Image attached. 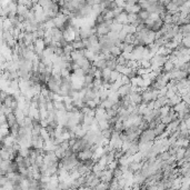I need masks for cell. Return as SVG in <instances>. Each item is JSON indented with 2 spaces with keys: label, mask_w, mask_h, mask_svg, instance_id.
<instances>
[{
  "label": "cell",
  "mask_w": 190,
  "mask_h": 190,
  "mask_svg": "<svg viewBox=\"0 0 190 190\" xmlns=\"http://www.w3.org/2000/svg\"><path fill=\"white\" fill-rule=\"evenodd\" d=\"M154 140H156V136L154 134V130L147 129L144 131H141L139 139H138V144H146V142H150V141Z\"/></svg>",
  "instance_id": "obj_1"
},
{
  "label": "cell",
  "mask_w": 190,
  "mask_h": 190,
  "mask_svg": "<svg viewBox=\"0 0 190 190\" xmlns=\"http://www.w3.org/2000/svg\"><path fill=\"white\" fill-rule=\"evenodd\" d=\"M130 89H131L130 84H123V86H121V87H120V88L117 90V93L119 95L120 98H122V97L129 96V93H130Z\"/></svg>",
  "instance_id": "obj_2"
},
{
  "label": "cell",
  "mask_w": 190,
  "mask_h": 190,
  "mask_svg": "<svg viewBox=\"0 0 190 190\" xmlns=\"http://www.w3.org/2000/svg\"><path fill=\"white\" fill-rule=\"evenodd\" d=\"M173 68H175V65H173V61H170V60H167L165 63H163V66L161 67V70L162 72H166V74H168V72H171L173 70Z\"/></svg>",
  "instance_id": "obj_3"
},
{
  "label": "cell",
  "mask_w": 190,
  "mask_h": 190,
  "mask_svg": "<svg viewBox=\"0 0 190 190\" xmlns=\"http://www.w3.org/2000/svg\"><path fill=\"white\" fill-rule=\"evenodd\" d=\"M91 65L96 68V69L102 70V69H105L106 68V60L105 59H96Z\"/></svg>",
  "instance_id": "obj_4"
},
{
  "label": "cell",
  "mask_w": 190,
  "mask_h": 190,
  "mask_svg": "<svg viewBox=\"0 0 190 190\" xmlns=\"http://www.w3.org/2000/svg\"><path fill=\"white\" fill-rule=\"evenodd\" d=\"M166 128H167V126H166V125H163V123H161V122L158 123V125L156 126L155 129H154V134H155L156 137H158V136H160L162 132H165Z\"/></svg>",
  "instance_id": "obj_5"
},
{
  "label": "cell",
  "mask_w": 190,
  "mask_h": 190,
  "mask_svg": "<svg viewBox=\"0 0 190 190\" xmlns=\"http://www.w3.org/2000/svg\"><path fill=\"white\" fill-rule=\"evenodd\" d=\"M6 120H7L8 128H10V127H12L14 125H16V123H17V119H16V117H14V112L8 113L7 116H6Z\"/></svg>",
  "instance_id": "obj_6"
},
{
  "label": "cell",
  "mask_w": 190,
  "mask_h": 190,
  "mask_svg": "<svg viewBox=\"0 0 190 190\" xmlns=\"http://www.w3.org/2000/svg\"><path fill=\"white\" fill-rule=\"evenodd\" d=\"M109 29H110V31L119 33V32L121 31V29H122V25H120V24H118V22H115V21L112 20V24L110 25Z\"/></svg>",
  "instance_id": "obj_7"
},
{
  "label": "cell",
  "mask_w": 190,
  "mask_h": 190,
  "mask_svg": "<svg viewBox=\"0 0 190 190\" xmlns=\"http://www.w3.org/2000/svg\"><path fill=\"white\" fill-rule=\"evenodd\" d=\"M109 53L113 57V58H118L119 56H121L122 51L120 50V48H118V47H116V46H113L112 48L109 50Z\"/></svg>",
  "instance_id": "obj_8"
},
{
  "label": "cell",
  "mask_w": 190,
  "mask_h": 190,
  "mask_svg": "<svg viewBox=\"0 0 190 190\" xmlns=\"http://www.w3.org/2000/svg\"><path fill=\"white\" fill-rule=\"evenodd\" d=\"M71 47H72V49L74 50H84V46L82 41H79V42H71Z\"/></svg>",
  "instance_id": "obj_9"
},
{
  "label": "cell",
  "mask_w": 190,
  "mask_h": 190,
  "mask_svg": "<svg viewBox=\"0 0 190 190\" xmlns=\"http://www.w3.org/2000/svg\"><path fill=\"white\" fill-rule=\"evenodd\" d=\"M100 132H101V136L103 139H106V140H110V138H111V132H112L111 129H106V130L100 131Z\"/></svg>",
  "instance_id": "obj_10"
},
{
  "label": "cell",
  "mask_w": 190,
  "mask_h": 190,
  "mask_svg": "<svg viewBox=\"0 0 190 190\" xmlns=\"http://www.w3.org/2000/svg\"><path fill=\"white\" fill-rule=\"evenodd\" d=\"M123 43H125V42H123ZM134 49H135V47L132 46V45H127V43H125V46H123V48H122V52L131 53Z\"/></svg>",
  "instance_id": "obj_11"
},
{
  "label": "cell",
  "mask_w": 190,
  "mask_h": 190,
  "mask_svg": "<svg viewBox=\"0 0 190 190\" xmlns=\"http://www.w3.org/2000/svg\"><path fill=\"white\" fill-rule=\"evenodd\" d=\"M181 45H182L185 48H188V49H189V47H190V37H182Z\"/></svg>",
  "instance_id": "obj_12"
},
{
  "label": "cell",
  "mask_w": 190,
  "mask_h": 190,
  "mask_svg": "<svg viewBox=\"0 0 190 190\" xmlns=\"http://www.w3.org/2000/svg\"><path fill=\"white\" fill-rule=\"evenodd\" d=\"M112 12H113V16H115V18H116V17H118L120 14H122V12H123V8L117 7L115 10H112Z\"/></svg>",
  "instance_id": "obj_13"
}]
</instances>
